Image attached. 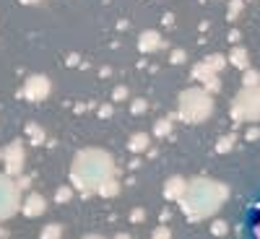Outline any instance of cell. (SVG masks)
<instances>
[{
	"mask_svg": "<svg viewBox=\"0 0 260 239\" xmlns=\"http://www.w3.org/2000/svg\"><path fill=\"white\" fill-rule=\"evenodd\" d=\"M242 231H245L247 236H257V239H260V198L252 200V203L245 208Z\"/></svg>",
	"mask_w": 260,
	"mask_h": 239,
	"instance_id": "obj_1",
	"label": "cell"
}]
</instances>
